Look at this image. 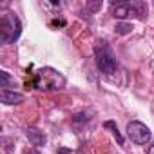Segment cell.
<instances>
[{
  "instance_id": "obj_3",
  "label": "cell",
  "mask_w": 154,
  "mask_h": 154,
  "mask_svg": "<svg viewBox=\"0 0 154 154\" xmlns=\"http://www.w3.org/2000/svg\"><path fill=\"white\" fill-rule=\"evenodd\" d=\"M112 17L125 20V18H140L143 20L147 17V6L143 2H112Z\"/></svg>"
},
{
  "instance_id": "obj_2",
  "label": "cell",
  "mask_w": 154,
  "mask_h": 154,
  "mask_svg": "<svg viewBox=\"0 0 154 154\" xmlns=\"http://www.w3.org/2000/svg\"><path fill=\"white\" fill-rule=\"evenodd\" d=\"M20 35H22L20 18L13 11L4 13L2 20H0V42L2 44H13L20 38Z\"/></svg>"
},
{
  "instance_id": "obj_11",
  "label": "cell",
  "mask_w": 154,
  "mask_h": 154,
  "mask_svg": "<svg viewBox=\"0 0 154 154\" xmlns=\"http://www.w3.org/2000/svg\"><path fill=\"white\" fill-rule=\"evenodd\" d=\"M85 120H89V118H85L84 112H82V114H76V116L72 118V122H85Z\"/></svg>"
},
{
  "instance_id": "obj_13",
  "label": "cell",
  "mask_w": 154,
  "mask_h": 154,
  "mask_svg": "<svg viewBox=\"0 0 154 154\" xmlns=\"http://www.w3.org/2000/svg\"><path fill=\"white\" fill-rule=\"evenodd\" d=\"M147 154H154V143L149 147V150H147Z\"/></svg>"
},
{
  "instance_id": "obj_8",
  "label": "cell",
  "mask_w": 154,
  "mask_h": 154,
  "mask_svg": "<svg viewBox=\"0 0 154 154\" xmlns=\"http://www.w3.org/2000/svg\"><path fill=\"white\" fill-rule=\"evenodd\" d=\"M103 125H105V129H111V132H112V136L116 138L118 145H123V136L120 134V131H118V125H116L114 122H111V120H109V122H105Z\"/></svg>"
},
{
  "instance_id": "obj_4",
  "label": "cell",
  "mask_w": 154,
  "mask_h": 154,
  "mask_svg": "<svg viewBox=\"0 0 154 154\" xmlns=\"http://www.w3.org/2000/svg\"><path fill=\"white\" fill-rule=\"evenodd\" d=\"M94 58H96V65H98V69H100L103 74L111 76V74L116 72V69H118L116 58H114L112 51L109 49V45H107L105 42H100V44L94 47Z\"/></svg>"
},
{
  "instance_id": "obj_12",
  "label": "cell",
  "mask_w": 154,
  "mask_h": 154,
  "mask_svg": "<svg viewBox=\"0 0 154 154\" xmlns=\"http://www.w3.org/2000/svg\"><path fill=\"white\" fill-rule=\"evenodd\" d=\"M56 154H72V150H71V149H65V147H60V149L56 150Z\"/></svg>"
},
{
  "instance_id": "obj_6",
  "label": "cell",
  "mask_w": 154,
  "mask_h": 154,
  "mask_svg": "<svg viewBox=\"0 0 154 154\" xmlns=\"http://www.w3.org/2000/svg\"><path fill=\"white\" fill-rule=\"evenodd\" d=\"M0 100H2L4 105H18L26 100L24 94L17 93V91H9V89H2V94H0Z\"/></svg>"
},
{
  "instance_id": "obj_1",
  "label": "cell",
  "mask_w": 154,
  "mask_h": 154,
  "mask_svg": "<svg viewBox=\"0 0 154 154\" xmlns=\"http://www.w3.org/2000/svg\"><path fill=\"white\" fill-rule=\"evenodd\" d=\"M33 85L38 91H60L65 85V76L53 67H42L33 74Z\"/></svg>"
},
{
  "instance_id": "obj_5",
  "label": "cell",
  "mask_w": 154,
  "mask_h": 154,
  "mask_svg": "<svg viewBox=\"0 0 154 154\" xmlns=\"http://www.w3.org/2000/svg\"><path fill=\"white\" fill-rule=\"evenodd\" d=\"M127 136L131 138L132 143L145 145V143L150 141V136L152 134H150V129L145 123H141V122H129L127 123Z\"/></svg>"
},
{
  "instance_id": "obj_10",
  "label": "cell",
  "mask_w": 154,
  "mask_h": 154,
  "mask_svg": "<svg viewBox=\"0 0 154 154\" xmlns=\"http://www.w3.org/2000/svg\"><path fill=\"white\" fill-rule=\"evenodd\" d=\"M9 84H11L9 72H8V71H0V87H2V89H8Z\"/></svg>"
},
{
  "instance_id": "obj_7",
  "label": "cell",
  "mask_w": 154,
  "mask_h": 154,
  "mask_svg": "<svg viewBox=\"0 0 154 154\" xmlns=\"http://www.w3.org/2000/svg\"><path fill=\"white\" fill-rule=\"evenodd\" d=\"M27 138H29V141H31L33 145H36V147H42V145H45V141H47L44 131H40V129H36V127H29V129H27Z\"/></svg>"
},
{
  "instance_id": "obj_9",
  "label": "cell",
  "mask_w": 154,
  "mask_h": 154,
  "mask_svg": "<svg viewBox=\"0 0 154 154\" xmlns=\"http://www.w3.org/2000/svg\"><path fill=\"white\" fill-rule=\"evenodd\" d=\"M114 33H116V35H120V36L131 35V33H132V26H131V24H125V22H120V24H116Z\"/></svg>"
}]
</instances>
